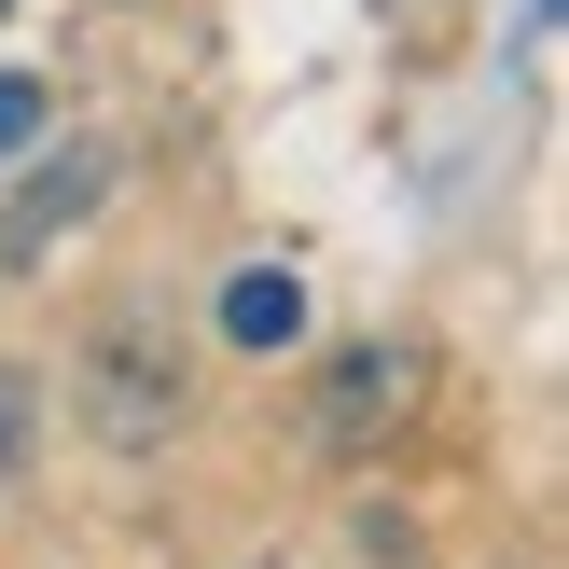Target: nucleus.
Segmentation results:
<instances>
[{"label":"nucleus","mask_w":569,"mask_h":569,"mask_svg":"<svg viewBox=\"0 0 569 569\" xmlns=\"http://www.w3.org/2000/svg\"><path fill=\"white\" fill-rule=\"evenodd\" d=\"M83 417H98V445H153L167 417H181V348H167L153 320H98V348H83Z\"/></svg>","instance_id":"2"},{"label":"nucleus","mask_w":569,"mask_h":569,"mask_svg":"<svg viewBox=\"0 0 569 569\" xmlns=\"http://www.w3.org/2000/svg\"><path fill=\"white\" fill-rule=\"evenodd\" d=\"M98 181H111V153H98V139H83V153H56L42 181L14 194V222H0V250H14V264H28V250L56 237V222H83V209H98Z\"/></svg>","instance_id":"3"},{"label":"nucleus","mask_w":569,"mask_h":569,"mask_svg":"<svg viewBox=\"0 0 569 569\" xmlns=\"http://www.w3.org/2000/svg\"><path fill=\"white\" fill-rule=\"evenodd\" d=\"M14 445H28V403H14V389H0V459H14Z\"/></svg>","instance_id":"6"},{"label":"nucleus","mask_w":569,"mask_h":569,"mask_svg":"<svg viewBox=\"0 0 569 569\" xmlns=\"http://www.w3.org/2000/svg\"><path fill=\"white\" fill-rule=\"evenodd\" d=\"M222 333H237V348H292L306 333V278L292 264H237L222 278Z\"/></svg>","instance_id":"4"},{"label":"nucleus","mask_w":569,"mask_h":569,"mask_svg":"<svg viewBox=\"0 0 569 569\" xmlns=\"http://www.w3.org/2000/svg\"><path fill=\"white\" fill-rule=\"evenodd\" d=\"M417 389H431V348H417V333H376V348H348L306 389V445H320V459H361V445H389L417 417Z\"/></svg>","instance_id":"1"},{"label":"nucleus","mask_w":569,"mask_h":569,"mask_svg":"<svg viewBox=\"0 0 569 569\" xmlns=\"http://www.w3.org/2000/svg\"><path fill=\"white\" fill-rule=\"evenodd\" d=\"M42 139V83H0V153H28Z\"/></svg>","instance_id":"5"}]
</instances>
